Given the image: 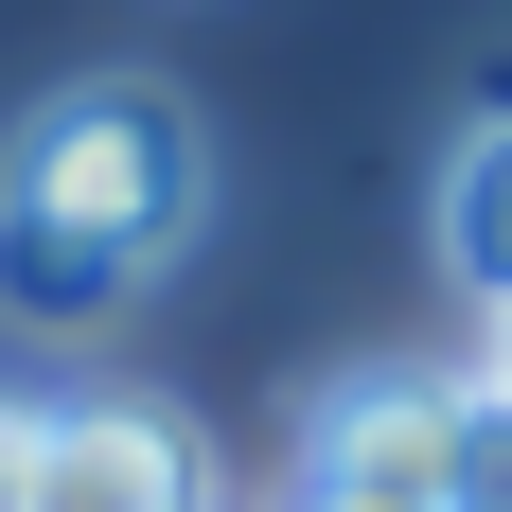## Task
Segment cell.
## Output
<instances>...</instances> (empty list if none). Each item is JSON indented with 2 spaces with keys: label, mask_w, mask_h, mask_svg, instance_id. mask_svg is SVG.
Wrapping results in <instances>:
<instances>
[{
  "label": "cell",
  "mask_w": 512,
  "mask_h": 512,
  "mask_svg": "<svg viewBox=\"0 0 512 512\" xmlns=\"http://www.w3.org/2000/svg\"><path fill=\"white\" fill-rule=\"evenodd\" d=\"M495 389H512V318H495Z\"/></svg>",
  "instance_id": "ba28073f"
},
{
  "label": "cell",
  "mask_w": 512,
  "mask_h": 512,
  "mask_svg": "<svg viewBox=\"0 0 512 512\" xmlns=\"http://www.w3.org/2000/svg\"><path fill=\"white\" fill-rule=\"evenodd\" d=\"M36 512H212V460L177 407H36Z\"/></svg>",
  "instance_id": "3957f363"
},
{
  "label": "cell",
  "mask_w": 512,
  "mask_h": 512,
  "mask_svg": "<svg viewBox=\"0 0 512 512\" xmlns=\"http://www.w3.org/2000/svg\"><path fill=\"white\" fill-rule=\"evenodd\" d=\"M212 212V142L159 71H106V89H53L18 142H0V318L18 336H106L159 265L195 248Z\"/></svg>",
  "instance_id": "6da1fadb"
},
{
  "label": "cell",
  "mask_w": 512,
  "mask_h": 512,
  "mask_svg": "<svg viewBox=\"0 0 512 512\" xmlns=\"http://www.w3.org/2000/svg\"><path fill=\"white\" fill-rule=\"evenodd\" d=\"M301 512H389V495H301Z\"/></svg>",
  "instance_id": "52a82bcc"
},
{
  "label": "cell",
  "mask_w": 512,
  "mask_h": 512,
  "mask_svg": "<svg viewBox=\"0 0 512 512\" xmlns=\"http://www.w3.org/2000/svg\"><path fill=\"white\" fill-rule=\"evenodd\" d=\"M460 407H477V371H460V389H442V371H354V389L301 424V495L442 512V477H460Z\"/></svg>",
  "instance_id": "7a4b0ae2"
},
{
  "label": "cell",
  "mask_w": 512,
  "mask_h": 512,
  "mask_svg": "<svg viewBox=\"0 0 512 512\" xmlns=\"http://www.w3.org/2000/svg\"><path fill=\"white\" fill-rule=\"evenodd\" d=\"M442 265H460L477 301L512 318V106H477L460 159H442Z\"/></svg>",
  "instance_id": "277c9868"
},
{
  "label": "cell",
  "mask_w": 512,
  "mask_h": 512,
  "mask_svg": "<svg viewBox=\"0 0 512 512\" xmlns=\"http://www.w3.org/2000/svg\"><path fill=\"white\" fill-rule=\"evenodd\" d=\"M442 512H512V389L477 371V407H460V477H442Z\"/></svg>",
  "instance_id": "5b68a950"
},
{
  "label": "cell",
  "mask_w": 512,
  "mask_h": 512,
  "mask_svg": "<svg viewBox=\"0 0 512 512\" xmlns=\"http://www.w3.org/2000/svg\"><path fill=\"white\" fill-rule=\"evenodd\" d=\"M0 512H36V407H0Z\"/></svg>",
  "instance_id": "8992f818"
}]
</instances>
